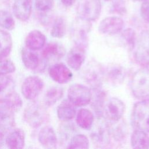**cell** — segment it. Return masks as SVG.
Segmentation results:
<instances>
[{
	"mask_svg": "<svg viewBox=\"0 0 149 149\" xmlns=\"http://www.w3.org/2000/svg\"><path fill=\"white\" fill-rule=\"evenodd\" d=\"M123 20L118 16H109L102 19L98 25V31L103 34H116L123 29Z\"/></svg>",
	"mask_w": 149,
	"mask_h": 149,
	"instance_id": "4fadbf2b",
	"label": "cell"
},
{
	"mask_svg": "<svg viewBox=\"0 0 149 149\" xmlns=\"http://www.w3.org/2000/svg\"><path fill=\"white\" fill-rule=\"evenodd\" d=\"M104 76L113 84H122L126 77V70L120 65L112 64L109 65L106 69H104Z\"/></svg>",
	"mask_w": 149,
	"mask_h": 149,
	"instance_id": "d6986e66",
	"label": "cell"
},
{
	"mask_svg": "<svg viewBox=\"0 0 149 149\" xmlns=\"http://www.w3.org/2000/svg\"><path fill=\"white\" fill-rule=\"evenodd\" d=\"M51 11L48 12H40V20L41 23V24L44 25L48 24L52 19V16L50 15L49 12Z\"/></svg>",
	"mask_w": 149,
	"mask_h": 149,
	"instance_id": "60d3db41",
	"label": "cell"
},
{
	"mask_svg": "<svg viewBox=\"0 0 149 149\" xmlns=\"http://www.w3.org/2000/svg\"><path fill=\"white\" fill-rule=\"evenodd\" d=\"M110 11L112 13L123 15L127 12L125 3L123 0H114L112 3Z\"/></svg>",
	"mask_w": 149,
	"mask_h": 149,
	"instance_id": "8d00e7d4",
	"label": "cell"
},
{
	"mask_svg": "<svg viewBox=\"0 0 149 149\" xmlns=\"http://www.w3.org/2000/svg\"><path fill=\"white\" fill-rule=\"evenodd\" d=\"M54 4V0H35V6L40 12L51 11Z\"/></svg>",
	"mask_w": 149,
	"mask_h": 149,
	"instance_id": "74e56055",
	"label": "cell"
},
{
	"mask_svg": "<svg viewBox=\"0 0 149 149\" xmlns=\"http://www.w3.org/2000/svg\"><path fill=\"white\" fill-rule=\"evenodd\" d=\"M50 77L59 84H65L69 82L73 73L69 68L63 63H56L51 66L48 69Z\"/></svg>",
	"mask_w": 149,
	"mask_h": 149,
	"instance_id": "7c38bea8",
	"label": "cell"
},
{
	"mask_svg": "<svg viewBox=\"0 0 149 149\" xmlns=\"http://www.w3.org/2000/svg\"><path fill=\"white\" fill-rule=\"evenodd\" d=\"M21 56L24 66L28 69L36 70L40 65V59L38 54L27 48L22 50Z\"/></svg>",
	"mask_w": 149,
	"mask_h": 149,
	"instance_id": "cb8c5ba5",
	"label": "cell"
},
{
	"mask_svg": "<svg viewBox=\"0 0 149 149\" xmlns=\"http://www.w3.org/2000/svg\"><path fill=\"white\" fill-rule=\"evenodd\" d=\"M140 15L144 20L149 22V0L144 1L141 5Z\"/></svg>",
	"mask_w": 149,
	"mask_h": 149,
	"instance_id": "f35d334b",
	"label": "cell"
},
{
	"mask_svg": "<svg viewBox=\"0 0 149 149\" xmlns=\"http://www.w3.org/2000/svg\"><path fill=\"white\" fill-rule=\"evenodd\" d=\"M46 37L45 35L38 30L30 31L25 39L26 48L35 51L42 49L44 47Z\"/></svg>",
	"mask_w": 149,
	"mask_h": 149,
	"instance_id": "ac0fdd59",
	"label": "cell"
},
{
	"mask_svg": "<svg viewBox=\"0 0 149 149\" xmlns=\"http://www.w3.org/2000/svg\"><path fill=\"white\" fill-rule=\"evenodd\" d=\"M12 46L13 41L10 34L8 31L0 29V61L10 54Z\"/></svg>",
	"mask_w": 149,
	"mask_h": 149,
	"instance_id": "4316f807",
	"label": "cell"
},
{
	"mask_svg": "<svg viewBox=\"0 0 149 149\" xmlns=\"http://www.w3.org/2000/svg\"><path fill=\"white\" fill-rule=\"evenodd\" d=\"M83 47L75 45L68 52L66 57L68 65L72 69H80L86 59V51Z\"/></svg>",
	"mask_w": 149,
	"mask_h": 149,
	"instance_id": "5bb4252c",
	"label": "cell"
},
{
	"mask_svg": "<svg viewBox=\"0 0 149 149\" xmlns=\"http://www.w3.org/2000/svg\"><path fill=\"white\" fill-rule=\"evenodd\" d=\"M101 10L100 0H79L76 7L78 17L90 22L96 20Z\"/></svg>",
	"mask_w": 149,
	"mask_h": 149,
	"instance_id": "8992f818",
	"label": "cell"
},
{
	"mask_svg": "<svg viewBox=\"0 0 149 149\" xmlns=\"http://www.w3.org/2000/svg\"><path fill=\"white\" fill-rule=\"evenodd\" d=\"M15 90L14 81L12 78L7 75L0 76V103Z\"/></svg>",
	"mask_w": 149,
	"mask_h": 149,
	"instance_id": "f1b7e54d",
	"label": "cell"
},
{
	"mask_svg": "<svg viewBox=\"0 0 149 149\" xmlns=\"http://www.w3.org/2000/svg\"><path fill=\"white\" fill-rule=\"evenodd\" d=\"M32 0H15L12 6L15 16L22 22L29 20L32 13Z\"/></svg>",
	"mask_w": 149,
	"mask_h": 149,
	"instance_id": "9a60e30c",
	"label": "cell"
},
{
	"mask_svg": "<svg viewBox=\"0 0 149 149\" xmlns=\"http://www.w3.org/2000/svg\"><path fill=\"white\" fill-rule=\"evenodd\" d=\"M93 94L91 95V105L97 118H102V111L106 101L107 94L101 88L93 89Z\"/></svg>",
	"mask_w": 149,
	"mask_h": 149,
	"instance_id": "ffe728a7",
	"label": "cell"
},
{
	"mask_svg": "<svg viewBox=\"0 0 149 149\" xmlns=\"http://www.w3.org/2000/svg\"><path fill=\"white\" fill-rule=\"evenodd\" d=\"M68 148H88L89 140L87 137L83 134L74 135L70 139Z\"/></svg>",
	"mask_w": 149,
	"mask_h": 149,
	"instance_id": "d6a6232c",
	"label": "cell"
},
{
	"mask_svg": "<svg viewBox=\"0 0 149 149\" xmlns=\"http://www.w3.org/2000/svg\"><path fill=\"white\" fill-rule=\"evenodd\" d=\"M133 1H139V2H144L145 1H147V0H132Z\"/></svg>",
	"mask_w": 149,
	"mask_h": 149,
	"instance_id": "ee69618b",
	"label": "cell"
},
{
	"mask_svg": "<svg viewBox=\"0 0 149 149\" xmlns=\"http://www.w3.org/2000/svg\"><path fill=\"white\" fill-rule=\"evenodd\" d=\"M81 74L83 80L93 89L101 87L104 71L97 62H89L83 68Z\"/></svg>",
	"mask_w": 149,
	"mask_h": 149,
	"instance_id": "5b68a950",
	"label": "cell"
},
{
	"mask_svg": "<svg viewBox=\"0 0 149 149\" xmlns=\"http://www.w3.org/2000/svg\"><path fill=\"white\" fill-rule=\"evenodd\" d=\"M91 28V24L90 21L79 17L74 20L71 27L70 35L75 45L84 48L87 47Z\"/></svg>",
	"mask_w": 149,
	"mask_h": 149,
	"instance_id": "277c9868",
	"label": "cell"
},
{
	"mask_svg": "<svg viewBox=\"0 0 149 149\" xmlns=\"http://www.w3.org/2000/svg\"><path fill=\"white\" fill-rule=\"evenodd\" d=\"M77 125L83 129H90L94 122L93 112L86 108H80L76 114Z\"/></svg>",
	"mask_w": 149,
	"mask_h": 149,
	"instance_id": "d4e9b609",
	"label": "cell"
},
{
	"mask_svg": "<svg viewBox=\"0 0 149 149\" xmlns=\"http://www.w3.org/2000/svg\"><path fill=\"white\" fill-rule=\"evenodd\" d=\"M66 24L65 19L63 17H57L54 22L51 30L52 37L56 38H61L66 34Z\"/></svg>",
	"mask_w": 149,
	"mask_h": 149,
	"instance_id": "1f68e13d",
	"label": "cell"
},
{
	"mask_svg": "<svg viewBox=\"0 0 149 149\" xmlns=\"http://www.w3.org/2000/svg\"><path fill=\"white\" fill-rule=\"evenodd\" d=\"M131 123L135 129L149 133V99H143L134 104Z\"/></svg>",
	"mask_w": 149,
	"mask_h": 149,
	"instance_id": "6da1fadb",
	"label": "cell"
},
{
	"mask_svg": "<svg viewBox=\"0 0 149 149\" xmlns=\"http://www.w3.org/2000/svg\"><path fill=\"white\" fill-rule=\"evenodd\" d=\"M38 140L40 144L46 148H55L58 144L56 134L52 127L45 126L38 133Z\"/></svg>",
	"mask_w": 149,
	"mask_h": 149,
	"instance_id": "e0dca14e",
	"label": "cell"
},
{
	"mask_svg": "<svg viewBox=\"0 0 149 149\" xmlns=\"http://www.w3.org/2000/svg\"><path fill=\"white\" fill-rule=\"evenodd\" d=\"M44 86L42 80L37 76H30L23 81L21 91L23 97L28 100H33L42 91Z\"/></svg>",
	"mask_w": 149,
	"mask_h": 149,
	"instance_id": "8fae6325",
	"label": "cell"
},
{
	"mask_svg": "<svg viewBox=\"0 0 149 149\" xmlns=\"http://www.w3.org/2000/svg\"><path fill=\"white\" fill-rule=\"evenodd\" d=\"M65 49L60 43L51 42L48 43L42 52V56L45 62L58 61L65 54Z\"/></svg>",
	"mask_w": 149,
	"mask_h": 149,
	"instance_id": "2e32d148",
	"label": "cell"
},
{
	"mask_svg": "<svg viewBox=\"0 0 149 149\" xmlns=\"http://www.w3.org/2000/svg\"><path fill=\"white\" fill-rule=\"evenodd\" d=\"M5 143L9 148H22L25 145V134L23 130L16 129L10 132L5 139Z\"/></svg>",
	"mask_w": 149,
	"mask_h": 149,
	"instance_id": "7402d4cb",
	"label": "cell"
},
{
	"mask_svg": "<svg viewBox=\"0 0 149 149\" xmlns=\"http://www.w3.org/2000/svg\"><path fill=\"white\" fill-rule=\"evenodd\" d=\"M5 141V140L3 132L0 130V148L3 146Z\"/></svg>",
	"mask_w": 149,
	"mask_h": 149,
	"instance_id": "7bdbcfd3",
	"label": "cell"
},
{
	"mask_svg": "<svg viewBox=\"0 0 149 149\" xmlns=\"http://www.w3.org/2000/svg\"><path fill=\"white\" fill-rule=\"evenodd\" d=\"M125 105L120 99L112 97L106 100L102 111V118L108 123H113L122 119Z\"/></svg>",
	"mask_w": 149,
	"mask_h": 149,
	"instance_id": "52a82bcc",
	"label": "cell"
},
{
	"mask_svg": "<svg viewBox=\"0 0 149 149\" xmlns=\"http://www.w3.org/2000/svg\"><path fill=\"white\" fill-rule=\"evenodd\" d=\"M15 125L13 112L4 105L0 107V130L2 132L9 131Z\"/></svg>",
	"mask_w": 149,
	"mask_h": 149,
	"instance_id": "603a6c76",
	"label": "cell"
},
{
	"mask_svg": "<svg viewBox=\"0 0 149 149\" xmlns=\"http://www.w3.org/2000/svg\"><path fill=\"white\" fill-rule=\"evenodd\" d=\"M0 27L8 30H12L15 27L14 18L7 10H0Z\"/></svg>",
	"mask_w": 149,
	"mask_h": 149,
	"instance_id": "836d02e7",
	"label": "cell"
},
{
	"mask_svg": "<svg viewBox=\"0 0 149 149\" xmlns=\"http://www.w3.org/2000/svg\"><path fill=\"white\" fill-rule=\"evenodd\" d=\"M23 117L26 122L30 126L37 128L45 122L47 117V113L41 105L33 102L26 108Z\"/></svg>",
	"mask_w": 149,
	"mask_h": 149,
	"instance_id": "ba28073f",
	"label": "cell"
},
{
	"mask_svg": "<svg viewBox=\"0 0 149 149\" xmlns=\"http://www.w3.org/2000/svg\"><path fill=\"white\" fill-rule=\"evenodd\" d=\"M98 121L94 122L91 129L90 138L94 145L100 148L107 147L110 143L111 133L108 122L103 118H97Z\"/></svg>",
	"mask_w": 149,
	"mask_h": 149,
	"instance_id": "3957f363",
	"label": "cell"
},
{
	"mask_svg": "<svg viewBox=\"0 0 149 149\" xmlns=\"http://www.w3.org/2000/svg\"><path fill=\"white\" fill-rule=\"evenodd\" d=\"M63 95L62 88L54 86L49 88L45 93L44 97V103L47 106H52L58 101Z\"/></svg>",
	"mask_w": 149,
	"mask_h": 149,
	"instance_id": "f546056e",
	"label": "cell"
},
{
	"mask_svg": "<svg viewBox=\"0 0 149 149\" xmlns=\"http://www.w3.org/2000/svg\"><path fill=\"white\" fill-rule=\"evenodd\" d=\"M76 0H61V2L65 6H71L73 5Z\"/></svg>",
	"mask_w": 149,
	"mask_h": 149,
	"instance_id": "b9f144b4",
	"label": "cell"
},
{
	"mask_svg": "<svg viewBox=\"0 0 149 149\" xmlns=\"http://www.w3.org/2000/svg\"><path fill=\"white\" fill-rule=\"evenodd\" d=\"M122 36L128 47L133 49L137 40L135 31L132 28H127L123 30Z\"/></svg>",
	"mask_w": 149,
	"mask_h": 149,
	"instance_id": "e575fe53",
	"label": "cell"
},
{
	"mask_svg": "<svg viewBox=\"0 0 149 149\" xmlns=\"http://www.w3.org/2000/svg\"><path fill=\"white\" fill-rule=\"evenodd\" d=\"M3 105L5 106L12 111L17 112L22 107V100L20 95L16 91H14L10 94L2 103Z\"/></svg>",
	"mask_w": 149,
	"mask_h": 149,
	"instance_id": "4dcf8cb0",
	"label": "cell"
},
{
	"mask_svg": "<svg viewBox=\"0 0 149 149\" xmlns=\"http://www.w3.org/2000/svg\"><path fill=\"white\" fill-rule=\"evenodd\" d=\"M56 113L60 120L68 122L74 118L76 111L74 105L69 100H64L58 106Z\"/></svg>",
	"mask_w": 149,
	"mask_h": 149,
	"instance_id": "44dd1931",
	"label": "cell"
},
{
	"mask_svg": "<svg viewBox=\"0 0 149 149\" xmlns=\"http://www.w3.org/2000/svg\"><path fill=\"white\" fill-rule=\"evenodd\" d=\"M134 58L141 65H149V33L144 31L137 38L134 47Z\"/></svg>",
	"mask_w": 149,
	"mask_h": 149,
	"instance_id": "30bf717a",
	"label": "cell"
},
{
	"mask_svg": "<svg viewBox=\"0 0 149 149\" xmlns=\"http://www.w3.org/2000/svg\"><path fill=\"white\" fill-rule=\"evenodd\" d=\"M130 144L134 148H149V137L147 133L135 129L130 137Z\"/></svg>",
	"mask_w": 149,
	"mask_h": 149,
	"instance_id": "484cf974",
	"label": "cell"
},
{
	"mask_svg": "<svg viewBox=\"0 0 149 149\" xmlns=\"http://www.w3.org/2000/svg\"><path fill=\"white\" fill-rule=\"evenodd\" d=\"M91 95L90 89L81 84H72L68 90V100L76 107H83L90 103Z\"/></svg>",
	"mask_w": 149,
	"mask_h": 149,
	"instance_id": "9c48e42d",
	"label": "cell"
},
{
	"mask_svg": "<svg viewBox=\"0 0 149 149\" xmlns=\"http://www.w3.org/2000/svg\"><path fill=\"white\" fill-rule=\"evenodd\" d=\"M16 70V66L10 59H2L0 61V76L7 75Z\"/></svg>",
	"mask_w": 149,
	"mask_h": 149,
	"instance_id": "d590c367",
	"label": "cell"
},
{
	"mask_svg": "<svg viewBox=\"0 0 149 149\" xmlns=\"http://www.w3.org/2000/svg\"><path fill=\"white\" fill-rule=\"evenodd\" d=\"M133 95L137 98L144 99L149 97V69L143 68L133 74L130 82Z\"/></svg>",
	"mask_w": 149,
	"mask_h": 149,
	"instance_id": "7a4b0ae2",
	"label": "cell"
},
{
	"mask_svg": "<svg viewBox=\"0 0 149 149\" xmlns=\"http://www.w3.org/2000/svg\"><path fill=\"white\" fill-rule=\"evenodd\" d=\"M64 127L62 128V134L64 138L66 139H68L72 133H73L74 132V127L73 125H71L69 124H66L63 125Z\"/></svg>",
	"mask_w": 149,
	"mask_h": 149,
	"instance_id": "ab89813d",
	"label": "cell"
},
{
	"mask_svg": "<svg viewBox=\"0 0 149 149\" xmlns=\"http://www.w3.org/2000/svg\"><path fill=\"white\" fill-rule=\"evenodd\" d=\"M111 136L118 141L123 140L127 134V127L126 123L122 120L113 122L108 123Z\"/></svg>",
	"mask_w": 149,
	"mask_h": 149,
	"instance_id": "83f0119b",
	"label": "cell"
},
{
	"mask_svg": "<svg viewBox=\"0 0 149 149\" xmlns=\"http://www.w3.org/2000/svg\"><path fill=\"white\" fill-rule=\"evenodd\" d=\"M105 1H110V0H105Z\"/></svg>",
	"mask_w": 149,
	"mask_h": 149,
	"instance_id": "f6af8a7d",
	"label": "cell"
}]
</instances>
